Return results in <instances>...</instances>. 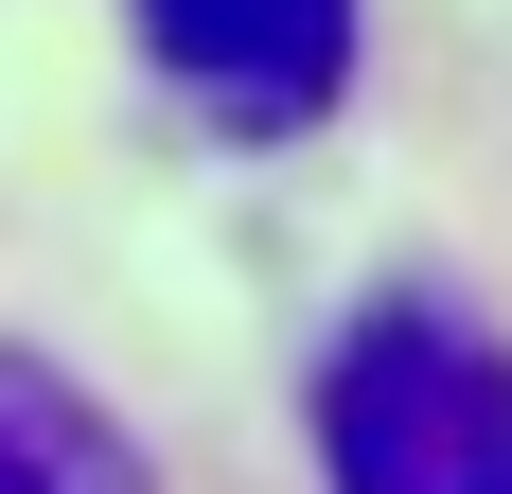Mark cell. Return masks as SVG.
<instances>
[{"label":"cell","mask_w":512,"mask_h":494,"mask_svg":"<svg viewBox=\"0 0 512 494\" xmlns=\"http://www.w3.org/2000/svg\"><path fill=\"white\" fill-rule=\"evenodd\" d=\"M318 477L336 494H512V336L442 300H371L318 353Z\"/></svg>","instance_id":"cell-1"},{"label":"cell","mask_w":512,"mask_h":494,"mask_svg":"<svg viewBox=\"0 0 512 494\" xmlns=\"http://www.w3.org/2000/svg\"><path fill=\"white\" fill-rule=\"evenodd\" d=\"M124 18L177 71V106L230 124V142H301L354 89V0H124Z\"/></svg>","instance_id":"cell-2"},{"label":"cell","mask_w":512,"mask_h":494,"mask_svg":"<svg viewBox=\"0 0 512 494\" xmlns=\"http://www.w3.org/2000/svg\"><path fill=\"white\" fill-rule=\"evenodd\" d=\"M0 494H159V477H142V442H124L71 371L0 353Z\"/></svg>","instance_id":"cell-3"}]
</instances>
